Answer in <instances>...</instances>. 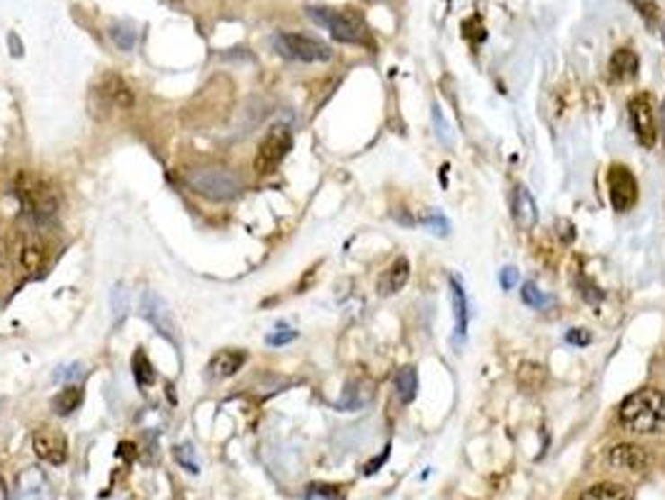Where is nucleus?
Wrapping results in <instances>:
<instances>
[{
    "instance_id": "bb28decb",
    "label": "nucleus",
    "mask_w": 665,
    "mask_h": 500,
    "mask_svg": "<svg viewBox=\"0 0 665 500\" xmlns=\"http://www.w3.org/2000/svg\"><path fill=\"white\" fill-rule=\"evenodd\" d=\"M520 298H523V303L530 305V308H543V305L548 303V298H545L541 290H538V286H535V283H530V280L523 286V290H520Z\"/></svg>"
},
{
    "instance_id": "473e14b6",
    "label": "nucleus",
    "mask_w": 665,
    "mask_h": 500,
    "mask_svg": "<svg viewBox=\"0 0 665 500\" xmlns=\"http://www.w3.org/2000/svg\"><path fill=\"white\" fill-rule=\"evenodd\" d=\"M565 341H568L571 345H586V343H590V333L583 331V328H573L571 333L565 335Z\"/></svg>"
},
{
    "instance_id": "dca6fc26",
    "label": "nucleus",
    "mask_w": 665,
    "mask_h": 500,
    "mask_svg": "<svg viewBox=\"0 0 665 500\" xmlns=\"http://www.w3.org/2000/svg\"><path fill=\"white\" fill-rule=\"evenodd\" d=\"M451 303H453V315H455V345H461L468 335V298H465V290L455 278H451Z\"/></svg>"
},
{
    "instance_id": "2eb2a0df",
    "label": "nucleus",
    "mask_w": 665,
    "mask_h": 500,
    "mask_svg": "<svg viewBox=\"0 0 665 500\" xmlns=\"http://www.w3.org/2000/svg\"><path fill=\"white\" fill-rule=\"evenodd\" d=\"M246 360L248 356L243 353V350H220V353H215L211 358V363H208V370H211V378H230V376H236L240 368L246 366Z\"/></svg>"
},
{
    "instance_id": "412c9836",
    "label": "nucleus",
    "mask_w": 665,
    "mask_h": 500,
    "mask_svg": "<svg viewBox=\"0 0 665 500\" xmlns=\"http://www.w3.org/2000/svg\"><path fill=\"white\" fill-rule=\"evenodd\" d=\"M368 386H371V383H363V380H358V383H350L348 388L343 390V398H340L338 408L355 411V408L365 405L373 395V390H365V393H363V388H368Z\"/></svg>"
},
{
    "instance_id": "b1692460",
    "label": "nucleus",
    "mask_w": 665,
    "mask_h": 500,
    "mask_svg": "<svg viewBox=\"0 0 665 500\" xmlns=\"http://www.w3.org/2000/svg\"><path fill=\"white\" fill-rule=\"evenodd\" d=\"M133 373H136V380L140 388H148V386H153L156 383V370L150 366V360L143 350H138L136 356H133Z\"/></svg>"
},
{
    "instance_id": "a211bd4d",
    "label": "nucleus",
    "mask_w": 665,
    "mask_h": 500,
    "mask_svg": "<svg viewBox=\"0 0 665 500\" xmlns=\"http://www.w3.org/2000/svg\"><path fill=\"white\" fill-rule=\"evenodd\" d=\"M610 78L613 80H631L638 73V56L633 53L631 48H618L613 56H610Z\"/></svg>"
},
{
    "instance_id": "e433bc0d",
    "label": "nucleus",
    "mask_w": 665,
    "mask_h": 500,
    "mask_svg": "<svg viewBox=\"0 0 665 500\" xmlns=\"http://www.w3.org/2000/svg\"><path fill=\"white\" fill-rule=\"evenodd\" d=\"M0 500H8V490H5V483L0 480Z\"/></svg>"
},
{
    "instance_id": "0eeeda50",
    "label": "nucleus",
    "mask_w": 665,
    "mask_h": 500,
    "mask_svg": "<svg viewBox=\"0 0 665 500\" xmlns=\"http://www.w3.org/2000/svg\"><path fill=\"white\" fill-rule=\"evenodd\" d=\"M23 208L35 225H48L58 215V195L46 183H31L23 188Z\"/></svg>"
},
{
    "instance_id": "423d86ee",
    "label": "nucleus",
    "mask_w": 665,
    "mask_h": 500,
    "mask_svg": "<svg viewBox=\"0 0 665 500\" xmlns=\"http://www.w3.org/2000/svg\"><path fill=\"white\" fill-rule=\"evenodd\" d=\"M140 315L146 318L153 328H156V333L163 335L168 343H173L175 348H181V331H178V323L173 318V311L168 308V303L160 298L156 290H146L143 295H140Z\"/></svg>"
},
{
    "instance_id": "f03ea898",
    "label": "nucleus",
    "mask_w": 665,
    "mask_h": 500,
    "mask_svg": "<svg viewBox=\"0 0 665 500\" xmlns=\"http://www.w3.org/2000/svg\"><path fill=\"white\" fill-rule=\"evenodd\" d=\"M183 178L193 193H198L205 200H213V203L233 200L243 190V180L228 168H193V170H185Z\"/></svg>"
},
{
    "instance_id": "f257e3e1",
    "label": "nucleus",
    "mask_w": 665,
    "mask_h": 500,
    "mask_svg": "<svg viewBox=\"0 0 665 500\" xmlns=\"http://www.w3.org/2000/svg\"><path fill=\"white\" fill-rule=\"evenodd\" d=\"M620 425L635 435L665 433V393L655 388H643L631 393L620 403Z\"/></svg>"
},
{
    "instance_id": "a878e982",
    "label": "nucleus",
    "mask_w": 665,
    "mask_h": 500,
    "mask_svg": "<svg viewBox=\"0 0 665 500\" xmlns=\"http://www.w3.org/2000/svg\"><path fill=\"white\" fill-rule=\"evenodd\" d=\"M175 460L181 463L188 473H201V460H198V453L191 443H183L175 448Z\"/></svg>"
},
{
    "instance_id": "9b49d317",
    "label": "nucleus",
    "mask_w": 665,
    "mask_h": 500,
    "mask_svg": "<svg viewBox=\"0 0 665 500\" xmlns=\"http://www.w3.org/2000/svg\"><path fill=\"white\" fill-rule=\"evenodd\" d=\"M33 450L40 460L50 466H63L68 460V443L66 435L58 433L56 428H40L33 435Z\"/></svg>"
},
{
    "instance_id": "9d476101",
    "label": "nucleus",
    "mask_w": 665,
    "mask_h": 500,
    "mask_svg": "<svg viewBox=\"0 0 665 500\" xmlns=\"http://www.w3.org/2000/svg\"><path fill=\"white\" fill-rule=\"evenodd\" d=\"M13 500H53V486L40 468H25L15 478Z\"/></svg>"
},
{
    "instance_id": "f8f14e48",
    "label": "nucleus",
    "mask_w": 665,
    "mask_h": 500,
    "mask_svg": "<svg viewBox=\"0 0 665 500\" xmlns=\"http://www.w3.org/2000/svg\"><path fill=\"white\" fill-rule=\"evenodd\" d=\"M610 468L616 470H631V473H641L648 468V453L645 448L635 443H620L608 453Z\"/></svg>"
},
{
    "instance_id": "2f4dec72",
    "label": "nucleus",
    "mask_w": 665,
    "mask_h": 500,
    "mask_svg": "<svg viewBox=\"0 0 665 500\" xmlns=\"http://www.w3.org/2000/svg\"><path fill=\"white\" fill-rule=\"evenodd\" d=\"M516 283H518V270L513 266L503 268V273H500V286H503V290H513Z\"/></svg>"
},
{
    "instance_id": "39448f33",
    "label": "nucleus",
    "mask_w": 665,
    "mask_h": 500,
    "mask_svg": "<svg viewBox=\"0 0 665 500\" xmlns=\"http://www.w3.org/2000/svg\"><path fill=\"white\" fill-rule=\"evenodd\" d=\"M293 148V135L285 125H275L271 133L265 135L258 145V153L253 160V170L258 176H271L275 168L281 166L285 156L291 153Z\"/></svg>"
},
{
    "instance_id": "f704fd0d",
    "label": "nucleus",
    "mask_w": 665,
    "mask_h": 500,
    "mask_svg": "<svg viewBox=\"0 0 665 500\" xmlns=\"http://www.w3.org/2000/svg\"><path fill=\"white\" fill-rule=\"evenodd\" d=\"M23 263H25V268H31V270H33V268L40 263V253H38L35 248H28L23 256Z\"/></svg>"
},
{
    "instance_id": "7c9ffc66",
    "label": "nucleus",
    "mask_w": 665,
    "mask_h": 500,
    "mask_svg": "<svg viewBox=\"0 0 665 500\" xmlns=\"http://www.w3.org/2000/svg\"><path fill=\"white\" fill-rule=\"evenodd\" d=\"M298 333L295 331H278V333H271L265 338V343L268 345H285V343H293Z\"/></svg>"
},
{
    "instance_id": "c756f323",
    "label": "nucleus",
    "mask_w": 665,
    "mask_h": 500,
    "mask_svg": "<svg viewBox=\"0 0 665 500\" xmlns=\"http://www.w3.org/2000/svg\"><path fill=\"white\" fill-rule=\"evenodd\" d=\"M80 376H83V366H80V363H70V366H66V368H58L53 378H56V380H73V378H80Z\"/></svg>"
},
{
    "instance_id": "f3484780",
    "label": "nucleus",
    "mask_w": 665,
    "mask_h": 500,
    "mask_svg": "<svg viewBox=\"0 0 665 500\" xmlns=\"http://www.w3.org/2000/svg\"><path fill=\"white\" fill-rule=\"evenodd\" d=\"M101 93L113 105H118V108H133V103H136V95H133L130 86L121 76H115V73H108L101 80Z\"/></svg>"
},
{
    "instance_id": "7ed1b4c3",
    "label": "nucleus",
    "mask_w": 665,
    "mask_h": 500,
    "mask_svg": "<svg viewBox=\"0 0 665 500\" xmlns=\"http://www.w3.org/2000/svg\"><path fill=\"white\" fill-rule=\"evenodd\" d=\"M310 21L323 25L328 33L340 43H365L368 41V25L358 13L336 11V8H308Z\"/></svg>"
},
{
    "instance_id": "4468645a",
    "label": "nucleus",
    "mask_w": 665,
    "mask_h": 500,
    "mask_svg": "<svg viewBox=\"0 0 665 500\" xmlns=\"http://www.w3.org/2000/svg\"><path fill=\"white\" fill-rule=\"evenodd\" d=\"M408 278H410V263H408V258H395L393 263L388 266L381 280H378V293L381 295H395L398 290L406 288Z\"/></svg>"
},
{
    "instance_id": "ddd939ff",
    "label": "nucleus",
    "mask_w": 665,
    "mask_h": 500,
    "mask_svg": "<svg viewBox=\"0 0 665 500\" xmlns=\"http://www.w3.org/2000/svg\"><path fill=\"white\" fill-rule=\"evenodd\" d=\"M510 213H513V221L518 223V228L528 231L538 221V205L530 195V190L526 186H516L510 193Z\"/></svg>"
},
{
    "instance_id": "c85d7f7f",
    "label": "nucleus",
    "mask_w": 665,
    "mask_h": 500,
    "mask_svg": "<svg viewBox=\"0 0 665 500\" xmlns=\"http://www.w3.org/2000/svg\"><path fill=\"white\" fill-rule=\"evenodd\" d=\"M423 223H426V228H430L436 235H445L448 233V221L438 215V213H428V215H423Z\"/></svg>"
},
{
    "instance_id": "6ab92c4d",
    "label": "nucleus",
    "mask_w": 665,
    "mask_h": 500,
    "mask_svg": "<svg viewBox=\"0 0 665 500\" xmlns=\"http://www.w3.org/2000/svg\"><path fill=\"white\" fill-rule=\"evenodd\" d=\"M548 380V373L545 368L538 366V363H520L518 368V388L526 390V393H538L545 386Z\"/></svg>"
},
{
    "instance_id": "4c0bfd02",
    "label": "nucleus",
    "mask_w": 665,
    "mask_h": 500,
    "mask_svg": "<svg viewBox=\"0 0 665 500\" xmlns=\"http://www.w3.org/2000/svg\"><path fill=\"white\" fill-rule=\"evenodd\" d=\"M663 43H665V25H663Z\"/></svg>"
},
{
    "instance_id": "cd10ccee",
    "label": "nucleus",
    "mask_w": 665,
    "mask_h": 500,
    "mask_svg": "<svg viewBox=\"0 0 665 500\" xmlns=\"http://www.w3.org/2000/svg\"><path fill=\"white\" fill-rule=\"evenodd\" d=\"M111 35H113V41L118 43L121 50H133V45H136V31H130V28H125V25H113V28H111Z\"/></svg>"
},
{
    "instance_id": "393cba45",
    "label": "nucleus",
    "mask_w": 665,
    "mask_h": 500,
    "mask_svg": "<svg viewBox=\"0 0 665 500\" xmlns=\"http://www.w3.org/2000/svg\"><path fill=\"white\" fill-rule=\"evenodd\" d=\"M128 308H130V303H128V290H125L123 283H118L113 286L111 290V311H113V318L115 323H121L128 315Z\"/></svg>"
},
{
    "instance_id": "20e7f679",
    "label": "nucleus",
    "mask_w": 665,
    "mask_h": 500,
    "mask_svg": "<svg viewBox=\"0 0 665 500\" xmlns=\"http://www.w3.org/2000/svg\"><path fill=\"white\" fill-rule=\"evenodd\" d=\"M273 45L283 58L301 60V63H326L333 58V50L323 41L310 38V35L278 33L273 38Z\"/></svg>"
},
{
    "instance_id": "1a4fd4ad",
    "label": "nucleus",
    "mask_w": 665,
    "mask_h": 500,
    "mask_svg": "<svg viewBox=\"0 0 665 500\" xmlns=\"http://www.w3.org/2000/svg\"><path fill=\"white\" fill-rule=\"evenodd\" d=\"M628 115H631L633 133L638 138V143L643 148H653L658 131H655V115L653 108H651V100L645 98V95L631 98V103H628Z\"/></svg>"
},
{
    "instance_id": "c9c22d12",
    "label": "nucleus",
    "mask_w": 665,
    "mask_h": 500,
    "mask_svg": "<svg viewBox=\"0 0 665 500\" xmlns=\"http://www.w3.org/2000/svg\"><path fill=\"white\" fill-rule=\"evenodd\" d=\"M313 493H318V495H326V498H340V493L338 488H333V486H313Z\"/></svg>"
},
{
    "instance_id": "72a5a7b5",
    "label": "nucleus",
    "mask_w": 665,
    "mask_h": 500,
    "mask_svg": "<svg viewBox=\"0 0 665 500\" xmlns=\"http://www.w3.org/2000/svg\"><path fill=\"white\" fill-rule=\"evenodd\" d=\"M433 121H436V128H438V135L443 143H451V135H448V125H443V118H440L438 108H433Z\"/></svg>"
},
{
    "instance_id": "4be33fe9",
    "label": "nucleus",
    "mask_w": 665,
    "mask_h": 500,
    "mask_svg": "<svg viewBox=\"0 0 665 500\" xmlns=\"http://www.w3.org/2000/svg\"><path fill=\"white\" fill-rule=\"evenodd\" d=\"M580 500H631V493L616 483H598L590 490H586Z\"/></svg>"
},
{
    "instance_id": "aec40b11",
    "label": "nucleus",
    "mask_w": 665,
    "mask_h": 500,
    "mask_svg": "<svg viewBox=\"0 0 665 500\" xmlns=\"http://www.w3.org/2000/svg\"><path fill=\"white\" fill-rule=\"evenodd\" d=\"M395 393H398V398L403 400V403H410V400L416 398L418 393V373L416 368H400L398 373H395Z\"/></svg>"
},
{
    "instance_id": "6e6552de",
    "label": "nucleus",
    "mask_w": 665,
    "mask_h": 500,
    "mask_svg": "<svg viewBox=\"0 0 665 500\" xmlns=\"http://www.w3.org/2000/svg\"><path fill=\"white\" fill-rule=\"evenodd\" d=\"M608 193L616 211H631L638 200V183L625 166H613L608 170Z\"/></svg>"
},
{
    "instance_id": "5701e85b",
    "label": "nucleus",
    "mask_w": 665,
    "mask_h": 500,
    "mask_svg": "<svg viewBox=\"0 0 665 500\" xmlns=\"http://www.w3.org/2000/svg\"><path fill=\"white\" fill-rule=\"evenodd\" d=\"M80 403H83V390L76 388V386H68L53 398V411L58 415H70L73 411H78Z\"/></svg>"
}]
</instances>
